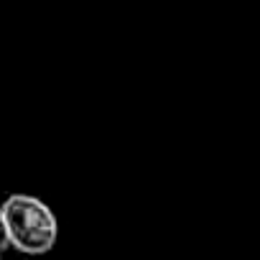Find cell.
<instances>
[{
	"instance_id": "6da1fadb",
	"label": "cell",
	"mask_w": 260,
	"mask_h": 260,
	"mask_svg": "<svg viewBox=\"0 0 260 260\" xmlns=\"http://www.w3.org/2000/svg\"><path fill=\"white\" fill-rule=\"evenodd\" d=\"M8 242L23 255H46L59 237L56 214L46 202L31 194H11L3 204Z\"/></svg>"
},
{
	"instance_id": "7a4b0ae2",
	"label": "cell",
	"mask_w": 260,
	"mask_h": 260,
	"mask_svg": "<svg viewBox=\"0 0 260 260\" xmlns=\"http://www.w3.org/2000/svg\"><path fill=\"white\" fill-rule=\"evenodd\" d=\"M6 247H11V242H8V227H6V217H3V209H0V252H3Z\"/></svg>"
},
{
	"instance_id": "3957f363",
	"label": "cell",
	"mask_w": 260,
	"mask_h": 260,
	"mask_svg": "<svg viewBox=\"0 0 260 260\" xmlns=\"http://www.w3.org/2000/svg\"><path fill=\"white\" fill-rule=\"evenodd\" d=\"M0 260H3V255H0Z\"/></svg>"
}]
</instances>
